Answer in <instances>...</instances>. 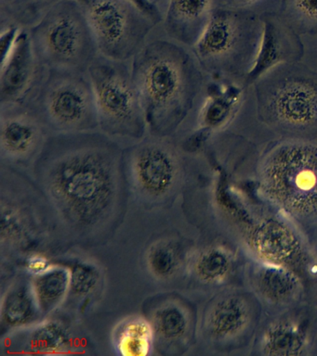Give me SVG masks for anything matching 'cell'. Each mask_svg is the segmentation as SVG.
I'll return each instance as SVG.
<instances>
[{
  "label": "cell",
  "instance_id": "5b68a950",
  "mask_svg": "<svg viewBox=\"0 0 317 356\" xmlns=\"http://www.w3.org/2000/svg\"><path fill=\"white\" fill-rule=\"evenodd\" d=\"M263 193L297 219L317 216V143L306 138L280 142L261 161Z\"/></svg>",
  "mask_w": 317,
  "mask_h": 356
},
{
  "label": "cell",
  "instance_id": "30bf717a",
  "mask_svg": "<svg viewBox=\"0 0 317 356\" xmlns=\"http://www.w3.org/2000/svg\"><path fill=\"white\" fill-rule=\"evenodd\" d=\"M100 54L132 61L158 25L127 0H77Z\"/></svg>",
  "mask_w": 317,
  "mask_h": 356
},
{
  "label": "cell",
  "instance_id": "7402d4cb",
  "mask_svg": "<svg viewBox=\"0 0 317 356\" xmlns=\"http://www.w3.org/2000/svg\"><path fill=\"white\" fill-rule=\"evenodd\" d=\"M112 344L116 355L148 356L155 350V337L147 317L127 316L114 328Z\"/></svg>",
  "mask_w": 317,
  "mask_h": 356
},
{
  "label": "cell",
  "instance_id": "52a82bcc",
  "mask_svg": "<svg viewBox=\"0 0 317 356\" xmlns=\"http://www.w3.org/2000/svg\"><path fill=\"white\" fill-rule=\"evenodd\" d=\"M29 32L38 60L47 69L88 74L100 54L77 0H61Z\"/></svg>",
  "mask_w": 317,
  "mask_h": 356
},
{
  "label": "cell",
  "instance_id": "ac0fdd59",
  "mask_svg": "<svg viewBox=\"0 0 317 356\" xmlns=\"http://www.w3.org/2000/svg\"><path fill=\"white\" fill-rule=\"evenodd\" d=\"M44 318L33 293L30 280L18 277L8 286L2 295L0 310L2 333L29 327Z\"/></svg>",
  "mask_w": 317,
  "mask_h": 356
},
{
  "label": "cell",
  "instance_id": "d6986e66",
  "mask_svg": "<svg viewBox=\"0 0 317 356\" xmlns=\"http://www.w3.org/2000/svg\"><path fill=\"white\" fill-rule=\"evenodd\" d=\"M250 309L243 298L222 297L208 308L203 327L214 341H226L235 338L249 325Z\"/></svg>",
  "mask_w": 317,
  "mask_h": 356
},
{
  "label": "cell",
  "instance_id": "4316f807",
  "mask_svg": "<svg viewBox=\"0 0 317 356\" xmlns=\"http://www.w3.org/2000/svg\"><path fill=\"white\" fill-rule=\"evenodd\" d=\"M231 267L227 253L218 248H210L194 256L191 270L203 283L216 284L226 277Z\"/></svg>",
  "mask_w": 317,
  "mask_h": 356
},
{
  "label": "cell",
  "instance_id": "7a4b0ae2",
  "mask_svg": "<svg viewBox=\"0 0 317 356\" xmlns=\"http://www.w3.org/2000/svg\"><path fill=\"white\" fill-rule=\"evenodd\" d=\"M147 134L183 138L196 127L207 76L193 50L154 32L132 60Z\"/></svg>",
  "mask_w": 317,
  "mask_h": 356
},
{
  "label": "cell",
  "instance_id": "603a6c76",
  "mask_svg": "<svg viewBox=\"0 0 317 356\" xmlns=\"http://www.w3.org/2000/svg\"><path fill=\"white\" fill-rule=\"evenodd\" d=\"M255 286L264 299L275 303L288 302L297 291V281L283 266L266 264L257 270Z\"/></svg>",
  "mask_w": 317,
  "mask_h": 356
},
{
  "label": "cell",
  "instance_id": "277c9868",
  "mask_svg": "<svg viewBox=\"0 0 317 356\" xmlns=\"http://www.w3.org/2000/svg\"><path fill=\"white\" fill-rule=\"evenodd\" d=\"M263 36V21L238 8H213L199 41L192 47L208 75L246 79L254 66Z\"/></svg>",
  "mask_w": 317,
  "mask_h": 356
},
{
  "label": "cell",
  "instance_id": "f546056e",
  "mask_svg": "<svg viewBox=\"0 0 317 356\" xmlns=\"http://www.w3.org/2000/svg\"><path fill=\"white\" fill-rule=\"evenodd\" d=\"M127 1L132 3L141 13L146 14L155 25H160L162 22V11L160 10V6L155 4L153 0H127Z\"/></svg>",
  "mask_w": 317,
  "mask_h": 356
},
{
  "label": "cell",
  "instance_id": "ba28073f",
  "mask_svg": "<svg viewBox=\"0 0 317 356\" xmlns=\"http://www.w3.org/2000/svg\"><path fill=\"white\" fill-rule=\"evenodd\" d=\"M95 96L99 129L124 146L147 135L140 96L133 79L132 61L99 54L88 71Z\"/></svg>",
  "mask_w": 317,
  "mask_h": 356
},
{
  "label": "cell",
  "instance_id": "9c48e42d",
  "mask_svg": "<svg viewBox=\"0 0 317 356\" xmlns=\"http://www.w3.org/2000/svg\"><path fill=\"white\" fill-rule=\"evenodd\" d=\"M29 103L51 135L100 130L95 96L88 74L47 69Z\"/></svg>",
  "mask_w": 317,
  "mask_h": 356
},
{
  "label": "cell",
  "instance_id": "4fadbf2b",
  "mask_svg": "<svg viewBox=\"0 0 317 356\" xmlns=\"http://www.w3.org/2000/svg\"><path fill=\"white\" fill-rule=\"evenodd\" d=\"M47 68L38 60L29 29H20L12 46L2 52L0 103H29Z\"/></svg>",
  "mask_w": 317,
  "mask_h": 356
},
{
  "label": "cell",
  "instance_id": "9a60e30c",
  "mask_svg": "<svg viewBox=\"0 0 317 356\" xmlns=\"http://www.w3.org/2000/svg\"><path fill=\"white\" fill-rule=\"evenodd\" d=\"M258 54L247 74L246 85L254 83L274 67L282 63H299L303 53L302 40L296 31L277 16H265Z\"/></svg>",
  "mask_w": 317,
  "mask_h": 356
},
{
  "label": "cell",
  "instance_id": "484cf974",
  "mask_svg": "<svg viewBox=\"0 0 317 356\" xmlns=\"http://www.w3.org/2000/svg\"><path fill=\"white\" fill-rule=\"evenodd\" d=\"M61 0H10L0 8V29L7 27L29 29Z\"/></svg>",
  "mask_w": 317,
  "mask_h": 356
},
{
  "label": "cell",
  "instance_id": "6da1fadb",
  "mask_svg": "<svg viewBox=\"0 0 317 356\" xmlns=\"http://www.w3.org/2000/svg\"><path fill=\"white\" fill-rule=\"evenodd\" d=\"M124 147L101 130L51 135L30 172L60 227L80 244L105 243L123 221Z\"/></svg>",
  "mask_w": 317,
  "mask_h": 356
},
{
  "label": "cell",
  "instance_id": "cb8c5ba5",
  "mask_svg": "<svg viewBox=\"0 0 317 356\" xmlns=\"http://www.w3.org/2000/svg\"><path fill=\"white\" fill-rule=\"evenodd\" d=\"M183 264V250L173 238H162L154 242L147 250L146 264L155 280L167 282L179 274Z\"/></svg>",
  "mask_w": 317,
  "mask_h": 356
},
{
  "label": "cell",
  "instance_id": "d4e9b609",
  "mask_svg": "<svg viewBox=\"0 0 317 356\" xmlns=\"http://www.w3.org/2000/svg\"><path fill=\"white\" fill-rule=\"evenodd\" d=\"M307 345L304 331L291 322H281L271 325L263 335L261 348L265 355H302Z\"/></svg>",
  "mask_w": 317,
  "mask_h": 356
},
{
  "label": "cell",
  "instance_id": "8992f818",
  "mask_svg": "<svg viewBox=\"0 0 317 356\" xmlns=\"http://www.w3.org/2000/svg\"><path fill=\"white\" fill-rule=\"evenodd\" d=\"M254 83L258 114L264 124L297 136L316 135V72L297 63H282Z\"/></svg>",
  "mask_w": 317,
  "mask_h": 356
},
{
  "label": "cell",
  "instance_id": "ffe728a7",
  "mask_svg": "<svg viewBox=\"0 0 317 356\" xmlns=\"http://www.w3.org/2000/svg\"><path fill=\"white\" fill-rule=\"evenodd\" d=\"M252 238L253 249L261 258L265 259L267 264L283 266L293 263L300 252L296 236L278 222L261 225Z\"/></svg>",
  "mask_w": 317,
  "mask_h": 356
},
{
  "label": "cell",
  "instance_id": "f1b7e54d",
  "mask_svg": "<svg viewBox=\"0 0 317 356\" xmlns=\"http://www.w3.org/2000/svg\"><path fill=\"white\" fill-rule=\"evenodd\" d=\"M284 13L297 33H317V0H284Z\"/></svg>",
  "mask_w": 317,
  "mask_h": 356
},
{
  "label": "cell",
  "instance_id": "7c38bea8",
  "mask_svg": "<svg viewBox=\"0 0 317 356\" xmlns=\"http://www.w3.org/2000/svg\"><path fill=\"white\" fill-rule=\"evenodd\" d=\"M51 136L31 103H0L2 165L31 172Z\"/></svg>",
  "mask_w": 317,
  "mask_h": 356
},
{
  "label": "cell",
  "instance_id": "44dd1931",
  "mask_svg": "<svg viewBox=\"0 0 317 356\" xmlns=\"http://www.w3.org/2000/svg\"><path fill=\"white\" fill-rule=\"evenodd\" d=\"M30 282L41 314L48 317L68 300L70 292V268L51 264L43 271L30 275Z\"/></svg>",
  "mask_w": 317,
  "mask_h": 356
},
{
  "label": "cell",
  "instance_id": "83f0119b",
  "mask_svg": "<svg viewBox=\"0 0 317 356\" xmlns=\"http://www.w3.org/2000/svg\"><path fill=\"white\" fill-rule=\"evenodd\" d=\"M71 271L69 296L88 299L98 291L102 281L99 267L88 261H80L69 266ZM68 296V297H69Z\"/></svg>",
  "mask_w": 317,
  "mask_h": 356
},
{
  "label": "cell",
  "instance_id": "3957f363",
  "mask_svg": "<svg viewBox=\"0 0 317 356\" xmlns=\"http://www.w3.org/2000/svg\"><path fill=\"white\" fill-rule=\"evenodd\" d=\"M193 153L180 138L150 134L125 146L130 196L149 209L171 204L185 188Z\"/></svg>",
  "mask_w": 317,
  "mask_h": 356
},
{
  "label": "cell",
  "instance_id": "1f68e13d",
  "mask_svg": "<svg viewBox=\"0 0 317 356\" xmlns=\"http://www.w3.org/2000/svg\"><path fill=\"white\" fill-rule=\"evenodd\" d=\"M155 3V4L160 6V3L162 2L163 0H153Z\"/></svg>",
  "mask_w": 317,
  "mask_h": 356
},
{
  "label": "cell",
  "instance_id": "2e32d148",
  "mask_svg": "<svg viewBox=\"0 0 317 356\" xmlns=\"http://www.w3.org/2000/svg\"><path fill=\"white\" fill-rule=\"evenodd\" d=\"M5 344L9 349L26 355H66L73 347V337L65 323L45 317L29 327L8 333Z\"/></svg>",
  "mask_w": 317,
  "mask_h": 356
},
{
  "label": "cell",
  "instance_id": "5bb4252c",
  "mask_svg": "<svg viewBox=\"0 0 317 356\" xmlns=\"http://www.w3.org/2000/svg\"><path fill=\"white\" fill-rule=\"evenodd\" d=\"M155 337V350L164 355H178L188 347L193 317L188 306L173 295L157 298L147 312Z\"/></svg>",
  "mask_w": 317,
  "mask_h": 356
},
{
  "label": "cell",
  "instance_id": "8fae6325",
  "mask_svg": "<svg viewBox=\"0 0 317 356\" xmlns=\"http://www.w3.org/2000/svg\"><path fill=\"white\" fill-rule=\"evenodd\" d=\"M36 185L29 172L13 167L2 165L0 171V200H1V250L20 252L30 249L40 241L35 225L36 206L26 202Z\"/></svg>",
  "mask_w": 317,
  "mask_h": 356
},
{
  "label": "cell",
  "instance_id": "e0dca14e",
  "mask_svg": "<svg viewBox=\"0 0 317 356\" xmlns=\"http://www.w3.org/2000/svg\"><path fill=\"white\" fill-rule=\"evenodd\" d=\"M213 0H169L163 32L172 40L193 47L207 26Z\"/></svg>",
  "mask_w": 317,
  "mask_h": 356
},
{
  "label": "cell",
  "instance_id": "4dcf8cb0",
  "mask_svg": "<svg viewBox=\"0 0 317 356\" xmlns=\"http://www.w3.org/2000/svg\"><path fill=\"white\" fill-rule=\"evenodd\" d=\"M257 1V0H219L221 6L227 8H240L247 7L252 3Z\"/></svg>",
  "mask_w": 317,
  "mask_h": 356
}]
</instances>
